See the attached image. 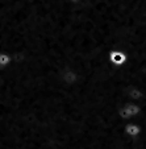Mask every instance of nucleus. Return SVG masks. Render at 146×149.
I'll list each match as a JSON object with an SVG mask.
<instances>
[{
  "label": "nucleus",
  "mask_w": 146,
  "mask_h": 149,
  "mask_svg": "<svg viewBox=\"0 0 146 149\" xmlns=\"http://www.w3.org/2000/svg\"><path fill=\"white\" fill-rule=\"evenodd\" d=\"M59 78H61L62 83L66 86H74L79 82L80 77H79L78 71H75L74 69H65V70H62Z\"/></svg>",
  "instance_id": "nucleus-3"
},
{
  "label": "nucleus",
  "mask_w": 146,
  "mask_h": 149,
  "mask_svg": "<svg viewBox=\"0 0 146 149\" xmlns=\"http://www.w3.org/2000/svg\"><path fill=\"white\" fill-rule=\"evenodd\" d=\"M127 96H128V99H129V102H141L143 99V96H145V93H143L140 87L133 86V87L128 88Z\"/></svg>",
  "instance_id": "nucleus-5"
},
{
  "label": "nucleus",
  "mask_w": 146,
  "mask_h": 149,
  "mask_svg": "<svg viewBox=\"0 0 146 149\" xmlns=\"http://www.w3.org/2000/svg\"><path fill=\"white\" fill-rule=\"evenodd\" d=\"M143 128L141 124L136 123V121H128L127 124H125V127H124V132H125V135L129 136V137L132 139H136L138 137V136H141V133H142Z\"/></svg>",
  "instance_id": "nucleus-4"
},
{
  "label": "nucleus",
  "mask_w": 146,
  "mask_h": 149,
  "mask_svg": "<svg viewBox=\"0 0 146 149\" xmlns=\"http://www.w3.org/2000/svg\"><path fill=\"white\" fill-rule=\"evenodd\" d=\"M12 57L7 52H0V69H6L11 65Z\"/></svg>",
  "instance_id": "nucleus-6"
},
{
  "label": "nucleus",
  "mask_w": 146,
  "mask_h": 149,
  "mask_svg": "<svg viewBox=\"0 0 146 149\" xmlns=\"http://www.w3.org/2000/svg\"><path fill=\"white\" fill-rule=\"evenodd\" d=\"M69 3H73V4H78V3H80L82 0H67Z\"/></svg>",
  "instance_id": "nucleus-7"
},
{
  "label": "nucleus",
  "mask_w": 146,
  "mask_h": 149,
  "mask_svg": "<svg viewBox=\"0 0 146 149\" xmlns=\"http://www.w3.org/2000/svg\"><path fill=\"white\" fill-rule=\"evenodd\" d=\"M108 61L111 65L116 66V68H121L129 61V56L121 49H113L108 53Z\"/></svg>",
  "instance_id": "nucleus-2"
},
{
  "label": "nucleus",
  "mask_w": 146,
  "mask_h": 149,
  "mask_svg": "<svg viewBox=\"0 0 146 149\" xmlns=\"http://www.w3.org/2000/svg\"><path fill=\"white\" fill-rule=\"evenodd\" d=\"M142 112V107L141 104L137 102H127V103L121 106L118 110V116L122 120L127 121H133V119L137 118L138 115H141Z\"/></svg>",
  "instance_id": "nucleus-1"
},
{
  "label": "nucleus",
  "mask_w": 146,
  "mask_h": 149,
  "mask_svg": "<svg viewBox=\"0 0 146 149\" xmlns=\"http://www.w3.org/2000/svg\"><path fill=\"white\" fill-rule=\"evenodd\" d=\"M91 149H96V148H91Z\"/></svg>",
  "instance_id": "nucleus-8"
}]
</instances>
